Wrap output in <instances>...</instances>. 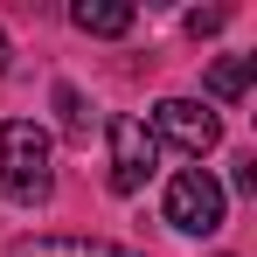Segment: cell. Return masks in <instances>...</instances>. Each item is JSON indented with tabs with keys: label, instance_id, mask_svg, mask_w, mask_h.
Returning a JSON list of instances; mask_svg holds the SVG:
<instances>
[{
	"label": "cell",
	"instance_id": "obj_1",
	"mask_svg": "<svg viewBox=\"0 0 257 257\" xmlns=\"http://www.w3.org/2000/svg\"><path fill=\"white\" fill-rule=\"evenodd\" d=\"M49 132L35 118H7L0 125V188L21 202V209H35L49 202V188H56V167H49Z\"/></svg>",
	"mask_w": 257,
	"mask_h": 257
},
{
	"label": "cell",
	"instance_id": "obj_2",
	"mask_svg": "<svg viewBox=\"0 0 257 257\" xmlns=\"http://www.w3.org/2000/svg\"><path fill=\"white\" fill-rule=\"evenodd\" d=\"M167 222L188 236H215L222 229V181L209 167H181L167 181Z\"/></svg>",
	"mask_w": 257,
	"mask_h": 257
},
{
	"label": "cell",
	"instance_id": "obj_3",
	"mask_svg": "<svg viewBox=\"0 0 257 257\" xmlns=\"http://www.w3.org/2000/svg\"><path fill=\"white\" fill-rule=\"evenodd\" d=\"M104 139H111V188H118V195H139V188L153 181V167H160V139L146 132V118H132V111H118V118L104 125Z\"/></svg>",
	"mask_w": 257,
	"mask_h": 257
},
{
	"label": "cell",
	"instance_id": "obj_4",
	"mask_svg": "<svg viewBox=\"0 0 257 257\" xmlns=\"http://www.w3.org/2000/svg\"><path fill=\"white\" fill-rule=\"evenodd\" d=\"M146 132H153V139H167V146H181V153H195V160L222 146V118H215V111H202L195 97H160Z\"/></svg>",
	"mask_w": 257,
	"mask_h": 257
},
{
	"label": "cell",
	"instance_id": "obj_5",
	"mask_svg": "<svg viewBox=\"0 0 257 257\" xmlns=\"http://www.w3.org/2000/svg\"><path fill=\"white\" fill-rule=\"evenodd\" d=\"M7 257H111V243H97V236H21Z\"/></svg>",
	"mask_w": 257,
	"mask_h": 257
},
{
	"label": "cell",
	"instance_id": "obj_6",
	"mask_svg": "<svg viewBox=\"0 0 257 257\" xmlns=\"http://www.w3.org/2000/svg\"><path fill=\"white\" fill-rule=\"evenodd\" d=\"M70 21H77L84 35H125V28H132V7H118V0H77Z\"/></svg>",
	"mask_w": 257,
	"mask_h": 257
},
{
	"label": "cell",
	"instance_id": "obj_7",
	"mask_svg": "<svg viewBox=\"0 0 257 257\" xmlns=\"http://www.w3.org/2000/svg\"><path fill=\"white\" fill-rule=\"evenodd\" d=\"M250 90V56H222L209 70V97H243Z\"/></svg>",
	"mask_w": 257,
	"mask_h": 257
},
{
	"label": "cell",
	"instance_id": "obj_8",
	"mask_svg": "<svg viewBox=\"0 0 257 257\" xmlns=\"http://www.w3.org/2000/svg\"><path fill=\"white\" fill-rule=\"evenodd\" d=\"M56 111H63V132L70 139H90V111H84V90L77 84H56Z\"/></svg>",
	"mask_w": 257,
	"mask_h": 257
},
{
	"label": "cell",
	"instance_id": "obj_9",
	"mask_svg": "<svg viewBox=\"0 0 257 257\" xmlns=\"http://www.w3.org/2000/svg\"><path fill=\"white\" fill-rule=\"evenodd\" d=\"M222 21H229V14H222V7H195V14H188V35H215V28H222Z\"/></svg>",
	"mask_w": 257,
	"mask_h": 257
},
{
	"label": "cell",
	"instance_id": "obj_10",
	"mask_svg": "<svg viewBox=\"0 0 257 257\" xmlns=\"http://www.w3.org/2000/svg\"><path fill=\"white\" fill-rule=\"evenodd\" d=\"M7 70H14V49H7V35H0V77H7Z\"/></svg>",
	"mask_w": 257,
	"mask_h": 257
},
{
	"label": "cell",
	"instance_id": "obj_11",
	"mask_svg": "<svg viewBox=\"0 0 257 257\" xmlns=\"http://www.w3.org/2000/svg\"><path fill=\"white\" fill-rule=\"evenodd\" d=\"M111 257H139V250H111Z\"/></svg>",
	"mask_w": 257,
	"mask_h": 257
}]
</instances>
